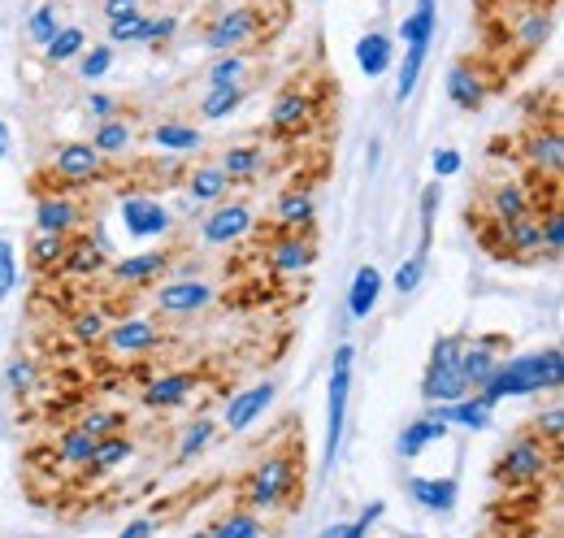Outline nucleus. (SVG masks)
Here are the masks:
<instances>
[{"label":"nucleus","instance_id":"f257e3e1","mask_svg":"<svg viewBox=\"0 0 564 538\" xmlns=\"http://www.w3.org/2000/svg\"><path fill=\"white\" fill-rule=\"evenodd\" d=\"M564 383V352L552 343L543 352H521L495 365V374L478 387V396L487 404L521 400V396H543V391H561Z\"/></svg>","mask_w":564,"mask_h":538},{"label":"nucleus","instance_id":"f03ea898","mask_svg":"<svg viewBox=\"0 0 564 538\" xmlns=\"http://www.w3.org/2000/svg\"><path fill=\"white\" fill-rule=\"evenodd\" d=\"M300 477H304V465L295 461V452H274V456H265V461L252 470L248 486H243V499H248L257 513H274V508L295 499Z\"/></svg>","mask_w":564,"mask_h":538},{"label":"nucleus","instance_id":"7ed1b4c3","mask_svg":"<svg viewBox=\"0 0 564 538\" xmlns=\"http://www.w3.org/2000/svg\"><path fill=\"white\" fill-rule=\"evenodd\" d=\"M552 465H556V448L543 443L534 430H525V434H512L508 448L499 452L495 482L499 486H534V482H543L552 473Z\"/></svg>","mask_w":564,"mask_h":538},{"label":"nucleus","instance_id":"20e7f679","mask_svg":"<svg viewBox=\"0 0 564 538\" xmlns=\"http://www.w3.org/2000/svg\"><path fill=\"white\" fill-rule=\"evenodd\" d=\"M460 338L465 335L434 338V347H430V365H425V378H422L425 404H456L474 391V387L465 383V374H460Z\"/></svg>","mask_w":564,"mask_h":538},{"label":"nucleus","instance_id":"39448f33","mask_svg":"<svg viewBox=\"0 0 564 538\" xmlns=\"http://www.w3.org/2000/svg\"><path fill=\"white\" fill-rule=\"evenodd\" d=\"M352 365L356 347H339L335 365H330V396H326V448H322V465L335 470L339 448H344V426H348V396H352Z\"/></svg>","mask_w":564,"mask_h":538},{"label":"nucleus","instance_id":"423d86ee","mask_svg":"<svg viewBox=\"0 0 564 538\" xmlns=\"http://www.w3.org/2000/svg\"><path fill=\"white\" fill-rule=\"evenodd\" d=\"M261 26H265V13L252 9V4H243V9H230V13H221L213 22L205 44H209L213 53H239L243 44H252L261 35Z\"/></svg>","mask_w":564,"mask_h":538},{"label":"nucleus","instance_id":"0eeeda50","mask_svg":"<svg viewBox=\"0 0 564 538\" xmlns=\"http://www.w3.org/2000/svg\"><path fill=\"white\" fill-rule=\"evenodd\" d=\"M213 300H217V287L205 278H170L165 287H156V309L170 313V318L205 313Z\"/></svg>","mask_w":564,"mask_h":538},{"label":"nucleus","instance_id":"6e6552de","mask_svg":"<svg viewBox=\"0 0 564 538\" xmlns=\"http://www.w3.org/2000/svg\"><path fill=\"white\" fill-rule=\"evenodd\" d=\"M252 226H257V217H252V208L248 204H217L209 217L200 222V239L209 244V248H230V244H239V239H248L252 235Z\"/></svg>","mask_w":564,"mask_h":538},{"label":"nucleus","instance_id":"1a4fd4ad","mask_svg":"<svg viewBox=\"0 0 564 538\" xmlns=\"http://www.w3.org/2000/svg\"><path fill=\"white\" fill-rule=\"evenodd\" d=\"M118 217H122L131 239H161L174 226V213L161 201H152V196H127L118 204Z\"/></svg>","mask_w":564,"mask_h":538},{"label":"nucleus","instance_id":"9d476101","mask_svg":"<svg viewBox=\"0 0 564 538\" xmlns=\"http://www.w3.org/2000/svg\"><path fill=\"white\" fill-rule=\"evenodd\" d=\"M279 396V387L274 383H257V387H243V391H235L230 400H226V412H221V426L230 430V434H243V430H252L257 426V417L274 404Z\"/></svg>","mask_w":564,"mask_h":538},{"label":"nucleus","instance_id":"9b49d317","mask_svg":"<svg viewBox=\"0 0 564 538\" xmlns=\"http://www.w3.org/2000/svg\"><path fill=\"white\" fill-rule=\"evenodd\" d=\"M161 326L152 322V318H122L118 326H109L105 331V347L113 352V356H143V352H152L156 343H161Z\"/></svg>","mask_w":564,"mask_h":538},{"label":"nucleus","instance_id":"f8f14e48","mask_svg":"<svg viewBox=\"0 0 564 538\" xmlns=\"http://www.w3.org/2000/svg\"><path fill=\"white\" fill-rule=\"evenodd\" d=\"M404 491H409V499L430 513V517H447L452 508H456V499H460V482L447 473V477H422V473H413L409 482H404Z\"/></svg>","mask_w":564,"mask_h":538},{"label":"nucleus","instance_id":"ddd939ff","mask_svg":"<svg viewBox=\"0 0 564 538\" xmlns=\"http://www.w3.org/2000/svg\"><path fill=\"white\" fill-rule=\"evenodd\" d=\"M53 170L74 183V187H83V183H91V179H100V170H105V157L96 152V143H62L57 152H53Z\"/></svg>","mask_w":564,"mask_h":538},{"label":"nucleus","instance_id":"4468645a","mask_svg":"<svg viewBox=\"0 0 564 538\" xmlns=\"http://www.w3.org/2000/svg\"><path fill=\"white\" fill-rule=\"evenodd\" d=\"M313 261H317V244H313L308 235H300V230H286V235H279V239L270 244V266L279 269L282 278L308 273Z\"/></svg>","mask_w":564,"mask_h":538},{"label":"nucleus","instance_id":"2eb2a0df","mask_svg":"<svg viewBox=\"0 0 564 538\" xmlns=\"http://www.w3.org/2000/svg\"><path fill=\"white\" fill-rule=\"evenodd\" d=\"M430 412H434L438 421L465 426V430H491V421H495V404H487L482 396H474V391L456 404H430Z\"/></svg>","mask_w":564,"mask_h":538},{"label":"nucleus","instance_id":"dca6fc26","mask_svg":"<svg viewBox=\"0 0 564 538\" xmlns=\"http://www.w3.org/2000/svg\"><path fill=\"white\" fill-rule=\"evenodd\" d=\"M499 338H460V374H465V383L478 391L487 378L495 374V365H499Z\"/></svg>","mask_w":564,"mask_h":538},{"label":"nucleus","instance_id":"f3484780","mask_svg":"<svg viewBox=\"0 0 564 538\" xmlns=\"http://www.w3.org/2000/svg\"><path fill=\"white\" fill-rule=\"evenodd\" d=\"M525 161H530V170L534 174H547V179H561L564 170V139L556 127H547V131H534L525 139Z\"/></svg>","mask_w":564,"mask_h":538},{"label":"nucleus","instance_id":"a211bd4d","mask_svg":"<svg viewBox=\"0 0 564 538\" xmlns=\"http://www.w3.org/2000/svg\"><path fill=\"white\" fill-rule=\"evenodd\" d=\"M447 421H438L434 412H422V417H413L409 426H404V434H400V456L404 461H417L425 448H434V443H443L447 439Z\"/></svg>","mask_w":564,"mask_h":538},{"label":"nucleus","instance_id":"6ab92c4d","mask_svg":"<svg viewBox=\"0 0 564 538\" xmlns=\"http://www.w3.org/2000/svg\"><path fill=\"white\" fill-rule=\"evenodd\" d=\"M83 226V208L70 196H44L35 204V230H48V235H70Z\"/></svg>","mask_w":564,"mask_h":538},{"label":"nucleus","instance_id":"aec40b11","mask_svg":"<svg viewBox=\"0 0 564 538\" xmlns=\"http://www.w3.org/2000/svg\"><path fill=\"white\" fill-rule=\"evenodd\" d=\"M165 269H170V252H165V248H152V252H135V257L118 261V266H113V278H118L122 287H148V282H156Z\"/></svg>","mask_w":564,"mask_h":538},{"label":"nucleus","instance_id":"412c9836","mask_svg":"<svg viewBox=\"0 0 564 538\" xmlns=\"http://www.w3.org/2000/svg\"><path fill=\"white\" fill-rule=\"evenodd\" d=\"M313 118V96L304 92H286L279 96V105L270 109V131L274 134H300Z\"/></svg>","mask_w":564,"mask_h":538},{"label":"nucleus","instance_id":"4be33fe9","mask_svg":"<svg viewBox=\"0 0 564 538\" xmlns=\"http://www.w3.org/2000/svg\"><path fill=\"white\" fill-rule=\"evenodd\" d=\"M196 391V374H161L143 387V404L148 408H178Z\"/></svg>","mask_w":564,"mask_h":538},{"label":"nucleus","instance_id":"5701e85b","mask_svg":"<svg viewBox=\"0 0 564 538\" xmlns=\"http://www.w3.org/2000/svg\"><path fill=\"white\" fill-rule=\"evenodd\" d=\"M487 213L495 222H517V217H530L534 213V201L521 183H495L491 196H487Z\"/></svg>","mask_w":564,"mask_h":538},{"label":"nucleus","instance_id":"b1692460","mask_svg":"<svg viewBox=\"0 0 564 538\" xmlns=\"http://www.w3.org/2000/svg\"><path fill=\"white\" fill-rule=\"evenodd\" d=\"M274 217H279L282 230H300V235H308V230H313V217H317V204H313L308 192L291 187V192H282L279 204H274Z\"/></svg>","mask_w":564,"mask_h":538},{"label":"nucleus","instance_id":"393cba45","mask_svg":"<svg viewBox=\"0 0 564 538\" xmlns=\"http://www.w3.org/2000/svg\"><path fill=\"white\" fill-rule=\"evenodd\" d=\"M378 295H382V273L373 266H360L352 287H348V313H352V322H365L378 309Z\"/></svg>","mask_w":564,"mask_h":538},{"label":"nucleus","instance_id":"a878e982","mask_svg":"<svg viewBox=\"0 0 564 538\" xmlns=\"http://www.w3.org/2000/svg\"><path fill=\"white\" fill-rule=\"evenodd\" d=\"M447 100H452L456 109L474 114V109H482L487 87H482V78H478L469 66H452V69H447Z\"/></svg>","mask_w":564,"mask_h":538},{"label":"nucleus","instance_id":"bb28decb","mask_svg":"<svg viewBox=\"0 0 564 538\" xmlns=\"http://www.w3.org/2000/svg\"><path fill=\"white\" fill-rule=\"evenodd\" d=\"M391 57H395V49H391V40L382 31H369V35L356 40V66H360V74H369V78L387 74Z\"/></svg>","mask_w":564,"mask_h":538},{"label":"nucleus","instance_id":"cd10ccee","mask_svg":"<svg viewBox=\"0 0 564 538\" xmlns=\"http://www.w3.org/2000/svg\"><path fill=\"white\" fill-rule=\"evenodd\" d=\"M261 170H265V152H261V148L239 143V148H226V152H221V174H226L230 183H248V179H257Z\"/></svg>","mask_w":564,"mask_h":538},{"label":"nucleus","instance_id":"c85d7f7f","mask_svg":"<svg viewBox=\"0 0 564 538\" xmlns=\"http://www.w3.org/2000/svg\"><path fill=\"white\" fill-rule=\"evenodd\" d=\"M226 187H230V179L221 174V165H200L187 174V196L196 204H217L226 196Z\"/></svg>","mask_w":564,"mask_h":538},{"label":"nucleus","instance_id":"c756f323","mask_svg":"<svg viewBox=\"0 0 564 538\" xmlns=\"http://www.w3.org/2000/svg\"><path fill=\"white\" fill-rule=\"evenodd\" d=\"M434 26H438V4H434V0H417L413 13H409L404 26H400L404 49H409V44H430V40H434Z\"/></svg>","mask_w":564,"mask_h":538},{"label":"nucleus","instance_id":"7c9ffc66","mask_svg":"<svg viewBox=\"0 0 564 538\" xmlns=\"http://www.w3.org/2000/svg\"><path fill=\"white\" fill-rule=\"evenodd\" d=\"M66 244H70V235H48V230H40V235L31 239V252H26L31 269H40V273L57 269L62 257H66Z\"/></svg>","mask_w":564,"mask_h":538},{"label":"nucleus","instance_id":"2f4dec72","mask_svg":"<svg viewBox=\"0 0 564 538\" xmlns=\"http://www.w3.org/2000/svg\"><path fill=\"white\" fill-rule=\"evenodd\" d=\"M62 269L78 273V278H96L105 269V244H66Z\"/></svg>","mask_w":564,"mask_h":538},{"label":"nucleus","instance_id":"473e14b6","mask_svg":"<svg viewBox=\"0 0 564 538\" xmlns=\"http://www.w3.org/2000/svg\"><path fill=\"white\" fill-rule=\"evenodd\" d=\"M152 143L161 148V152H196L205 139L196 127H187V122H161L156 131H152Z\"/></svg>","mask_w":564,"mask_h":538},{"label":"nucleus","instance_id":"72a5a7b5","mask_svg":"<svg viewBox=\"0 0 564 538\" xmlns=\"http://www.w3.org/2000/svg\"><path fill=\"white\" fill-rule=\"evenodd\" d=\"M547 31H552L547 9H543V4H530V13L512 26V40H517L521 49H539V44H547Z\"/></svg>","mask_w":564,"mask_h":538},{"label":"nucleus","instance_id":"f704fd0d","mask_svg":"<svg viewBox=\"0 0 564 538\" xmlns=\"http://www.w3.org/2000/svg\"><path fill=\"white\" fill-rule=\"evenodd\" d=\"M131 456H135V443H131L127 434H105V439H96L91 465H100V470H118V465H127Z\"/></svg>","mask_w":564,"mask_h":538},{"label":"nucleus","instance_id":"c9c22d12","mask_svg":"<svg viewBox=\"0 0 564 538\" xmlns=\"http://www.w3.org/2000/svg\"><path fill=\"white\" fill-rule=\"evenodd\" d=\"M131 139H135V131H131V122H122V118H105L100 122V131L91 134V143H96V152L105 157H118V152H127L131 148Z\"/></svg>","mask_w":564,"mask_h":538},{"label":"nucleus","instance_id":"e433bc0d","mask_svg":"<svg viewBox=\"0 0 564 538\" xmlns=\"http://www.w3.org/2000/svg\"><path fill=\"white\" fill-rule=\"evenodd\" d=\"M4 387H9L13 396H31V391L40 387V365H35L31 356H13V361L4 365Z\"/></svg>","mask_w":564,"mask_h":538},{"label":"nucleus","instance_id":"4c0bfd02","mask_svg":"<svg viewBox=\"0 0 564 538\" xmlns=\"http://www.w3.org/2000/svg\"><path fill=\"white\" fill-rule=\"evenodd\" d=\"M213 434H217V421H209V417H196L187 430H183V439H178V461H192V456H200L205 448L213 443Z\"/></svg>","mask_w":564,"mask_h":538},{"label":"nucleus","instance_id":"58836bf2","mask_svg":"<svg viewBox=\"0 0 564 538\" xmlns=\"http://www.w3.org/2000/svg\"><path fill=\"white\" fill-rule=\"evenodd\" d=\"M239 105H243V87H209L200 114H205V122H221V118H230Z\"/></svg>","mask_w":564,"mask_h":538},{"label":"nucleus","instance_id":"ea45409f","mask_svg":"<svg viewBox=\"0 0 564 538\" xmlns=\"http://www.w3.org/2000/svg\"><path fill=\"white\" fill-rule=\"evenodd\" d=\"M44 49H48V62L62 66V62H70V57H78V53L87 49V35H83L78 26H57V35H53Z\"/></svg>","mask_w":564,"mask_h":538},{"label":"nucleus","instance_id":"a19ab883","mask_svg":"<svg viewBox=\"0 0 564 538\" xmlns=\"http://www.w3.org/2000/svg\"><path fill=\"white\" fill-rule=\"evenodd\" d=\"M91 452H96V439L87 434V430H66L62 434V443H57V456L66 461V465H91Z\"/></svg>","mask_w":564,"mask_h":538},{"label":"nucleus","instance_id":"79ce46f5","mask_svg":"<svg viewBox=\"0 0 564 538\" xmlns=\"http://www.w3.org/2000/svg\"><path fill=\"white\" fill-rule=\"evenodd\" d=\"M539 239H543V252L547 257H561L564 248V213L556 204H547L543 213H539Z\"/></svg>","mask_w":564,"mask_h":538},{"label":"nucleus","instance_id":"37998d69","mask_svg":"<svg viewBox=\"0 0 564 538\" xmlns=\"http://www.w3.org/2000/svg\"><path fill=\"white\" fill-rule=\"evenodd\" d=\"M243 74H248V62L239 53H221L209 66V87H243Z\"/></svg>","mask_w":564,"mask_h":538},{"label":"nucleus","instance_id":"c03bdc74","mask_svg":"<svg viewBox=\"0 0 564 538\" xmlns=\"http://www.w3.org/2000/svg\"><path fill=\"white\" fill-rule=\"evenodd\" d=\"M261 535L257 513H226L217 526H209V538H252Z\"/></svg>","mask_w":564,"mask_h":538},{"label":"nucleus","instance_id":"a18cd8bd","mask_svg":"<svg viewBox=\"0 0 564 538\" xmlns=\"http://www.w3.org/2000/svg\"><path fill=\"white\" fill-rule=\"evenodd\" d=\"M122 426H127V417H122V412H105V408H91V412H83V421H78V430H87L91 439L122 434Z\"/></svg>","mask_w":564,"mask_h":538},{"label":"nucleus","instance_id":"49530a36","mask_svg":"<svg viewBox=\"0 0 564 538\" xmlns=\"http://www.w3.org/2000/svg\"><path fill=\"white\" fill-rule=\"evenodd\" d=\"M143 31H148V18L140 9H131V13L109 22V40H122V44H143Z\"/></svg>","mask_w":564,"mask_h":538},{"label":"nucleus","instance_id":"de8ad7c7","mask_svg":"<svg viewBox=\"0 0 564 538\" xmlns=\"http://www.w3.org/2000/svg\"><path fill=\"white\" fill-rule=\"evenodd\" d=\"M70 331H74L78 343H87V347H91V343H100V338H105L109 322H105V313H100V309H87V313H78V318H74Z\"/></svg>","mask_w":564,"mask_h":538},{"label":"nucleus","instance_id":"09e8293b","mask_svg":"<svg viewBox=\"0 0 564 538\" xmlns=\"http://www.w3.org/2000/svg\"><path fill=\"white\" fill-rule=\"evenodd\" d=\"M534 434H539L543 443L561 448V434H564V412H561V404H552L547 412H539V417H534Z\"/></svg>","mask_w":564,"mask_h":538},{"label":"nucleus","instance_id":"8fccbe9b","mask_svg":"<svg viewBox=\"0 0 564 538\" xmlns=\"http://www.w3.org/2000/svg\"><path fill=\"white\" fill-rule=\"evenodd\" d=\"M422 278H425V257H409L404 266L395 269V278H391V287H395L400 295H413V291L422 287Z\"/></svg>","mask_w":564,"mask_h":538},{"label":"nucleus","instance_id":"3c124183","mask_svg":"<svg viewBox=\"0 0 564 538\" xmlns=\"http://www.w3.org/2000/svg\"><path fill=\"white\" fill-rule=\"evenodd\" d=\"M438 201H443V192H438V183H430L422 192V248H417V257L430 252V235H434V213H438Z\"/></svg>","mask_w":564,"mask_h":538},{"label":"nucleus","instance_id":"603ef678","mask_svg":"<svg viewBox=\"0 0 564 538\" xmlns=\"http://www.w3.org/2000/svg\"><path fill=\"white\" fill-rule=\"evenodd\" d=\"M26 31H31L35 44H48V40L57 35V9H53V4H40V9L31 13V22H26Z\"/></svg>","mask_w":564,"mask_h":538},{"label":"nucleus","instance_id":"864d4df0","mask_svg":"<svg viewBox=\"0 0 564 538\" xmlns=\"http://www.w3.org/2000/svg\"><path fill=\"white\" fill-rule=\"evenodd\" d=\"M113 69V49L109 44H100V49H91V53H83V66H78V74L87 78V83H96V78H105Z\"/></svg>","mask_w":564,"mask_h":538},{"label":"nucleus","instance_id":"5fc2aeb1","mask_svg":"<svg viewBox=\"0 0 564 538\" xmlns=\"http://www.w3.org/2000/svg\"><path fill=\"white\" fill-rule=\"evenodd\" d=\"M13 287H18V257H13V244L0 235V304L13 295Z\"/></svg>","mask_w":564,"mask_h":538},{"label":"nucleus","instance_id":"6e6d98bb","mask_svg":"<svg viewBox=\"0 0 564 538\" xmlns=\"http://www.w3.org/2000/svg\"><path fill=\"white\" fill-rule=\"evenodd\" d=\"M430 165H434V174H438V179H456V174H460V165H465V157H460L456 148H434Z\"/></svg>","mask_w":564,"mask_h":538},{"label":"nucleus","instance_id":"4d7b16f0","mask_svg":"<svg viewBox=\"0 0 564 538\" xmlns=\"http://www.w3.org/2000/svg\"><path fill=\"white\" fill-rule=\"evenodd\" d=\"M174 35V18H148V31H143V44H161Z\"/></svg>","mask_w":564,"mask_h":538},{"label":"nucleus","instance_id":"13d9d810","mask_svg":"<svg viewBox=\"0 0 564 538\" xmlns=\"http://www.w3.org/2000/svg\"><path fill=\"white\" fill-rule=\"evenodd\" d=\"M87 109H91L100 122H105V118H118V100L105 96V92H91V96H87Z\"/></svg>","mask_w":564,"mask_h":538},{"label":"nucleus","instance_id":"bf43d9fd","mask_svg":"<svg viewBox=\"0 0 564 538\" xmlns=\"http://www.w3.org/2000/svg\"><path fill=\"white\" fill-rule=\"evenodd\" d=\"M382 517H387V504H382V499H373V504H365V508H360V517H356V521H360V530L369 535V530H378V521H382Z\"/></svg>","mask_w":564,"mask_h":538},{"label":"nucleus","instance_id":"052dcab7","mask_svg":"<svg viewBox=\"0 0 564 538\" xmlns=\"http://www.w3.org/2000/svg\"><path fill=\"white\" fill-rule=\"evenodd\" d=\"M317 538H365V530H360V521H344V526H326Z\"/></svg>","mask_w":564,"mask_h":538},{"label":"nucleus","instance_id":"680f3d73","mask_svg":"<svg viewBox=\"0 0 564 538\" xmlns=\"http://www.w3.org/2000/svg\"><path fill=\"white\" fill-rule=\"evenodd\" d=\"M152 535H156V521L140 517V521H131V526H127V530H122L118 538H152Z\"/></svg>","mask_w":564,"mask_h":538},{"label":"nucleus","instance_id":"e2e57ef3","mask_svg":"<svg viewBox=\"0 0 564 538\" xmlns=\"http://www.w3.org/2000/svg\"><path fill=\"white\" fill-rule=\"evenodd\" d=\"M131 9H140V0H109V4H105V18L113 22V18H122V13H131Z\"/></svg>","mask_w":564,"mask_h":538},{"label":"nucleus","instance_id":"0e129e2a","mask_svg":"<svg viewBox=\"0 0 564 538\" xmlns=\"http://www.w3.org/2000/svg\"><path fill=\"white\" fill-rule=\"evenodd\" d=\"M4 152H9V122L0 118V157H4Z\"/></svg>","mask_w":564,"mask_h":538},{"label":"nucleus","instance_id":"69168bd1","mask_svg":"<svg viewBox=\"0 0 564 538\" xmlns=\"http://www.w3.org/2000/svg\"><path fill=\"white\" fill-rule=\"evenodd\" d=\"M187 538H209V530H196V535H187Z\"/></svg>","mask_w":564,"mask_h":538},{"label":"nucleus","instance_id":"338daca9","mask_svg":"<svg viewBox=\"0 0 564 538\" xmlns=\"http://www.w3.org/2000/svg\"><path fill=\"white\" fill-rule=\"evenodd\" d=\"M252 538H261V535H252Z\"/></svg>","mask_w":564,"mask_h":538},{"label":"nucleus","instance_id":"774afa93","mask_svg":"<svg viewBox=\"0 0 564 538\" xmlns=\"http://www.w3.org/2000/svg\"><path fill=\"white\" fill-rule=\"evenodd\" d=\"M409 538H417V535H409Z\"/></svg>","mask_w":564,"mask_h":538}]
</instances>
